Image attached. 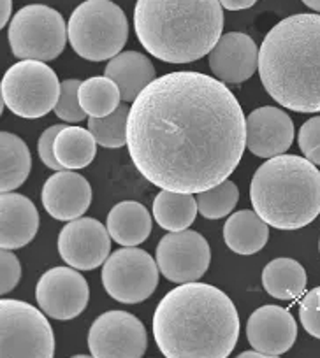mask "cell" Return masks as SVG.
Instances as JSON below:
<instances>
[{
	"instance_id": "obj_1",
	"label": "cell",
	"mask_w": 320,
	"mask_h": 358,
	"mask_svg": "<svg viewBox=\"0 0 320 358\" xmlns=\"http://www.w3.org/2000/svg\"><path fill=\"white\" fill-rule=\"evenodd\" d=\"M127 146L151 185L201 194L236 171L246 148V118L225 83L195 71L151 81L132 102Z\"/></svg>"
},
{
	"instance_id": "obj_2",
	"label": "cell",
	"mask_w": 320,
	"mask_h": 358,
	"mask_svg": "<svg viewBox=\"0 0 320 358\" xmlns=\"http://www.w3.org/2000/svg\"><path fill=\"white\" fill-rule=\"evenodd\" d=\"M153 337L167 358H227L239 337V315L216 287L181 283L160 301Z\"/></svg>"
},
{
	"instance_id": "obj_3",
	"label": "cell",
	"mask_w": 320,
	"mask_h": 358,
	"mask_svg": "<svg viewBox=\"0 0 320 358\" xmlns=\"http://www.w3.org/2000/svg\"><path fill=\"white\" fill-rule=\"evenodd\" d=\"M259 74L270 97L295 113H320V15L278 22L259 50Z\"/></svg>"
},
{
	"instance_id": "obj_4",
	"label": "cell",
	"mask_w": 320,
	"mask_h": 358,
	"mask_svg": "<svg viewBox=\"0 0 320 358\" xmlns=\"http://www.w3.org/2000/svg\"><path fill=\"white\" fill-rule=\"evenodd\" d=\"M134 29L151 57L190 64L211 53L223 36L220 0H137Z\"/></svg>"
},
{
	"instance_id": "obj_5",
	"label": "cell",
	"mask_w": 320,
	"mask_h": 358,
	"mask_svg": "<svg viewBox=\"0 0 320 358\" xmlns=\"http://www.w3.org/2000/svg\"><path fill=\"white\" fill-rule=\"evenodd\" d=\"M250 201L273 229H302L320 215V171L298 155L267 158L253 174Z\"/></svg>"
},
{
	"instance_id": "obj_6",
	"label": "cell",
	"mask_w": 320,
	"mask_h": 358,
	"mask_svg": "<svg viewBox=\"0 0 320 358\" xmlns=\"http://www.w3.org/2000/svg\"><path fill=\"white\" fill-rule=\"evenodd\" d=\"M67 36L72 50L85 60H111L125 46L129 22L111 0H85L69 18Z\"/></svg>"
},
{
	"instance_id": "obj_7",
	"label": "cell",
	"mask_w": 320,
	"mask_h": 358,
	"mask_svg": "<svg viewBox=\"0 0 320 358\" xmlns=\"http://www.w3.org/2000/svg\"><path fill=\"white\" fill-rule=\"evenodd\" d=\"M62 83L46 62L22 60L2 78V102L20 118H43L60 99Z\"/></svg>"
},
{
	"instance_id": "obj_8",
	"label": "cell",
	"mask_w": 320,
	"mask_h": 358,
	"mask_svg": "<svg viewBox=\"0 0 320 358\" xmlns=\"http://www.w3.org/2000/svg\"><path fill=\"white\" fill-rule=\"evenodd\" d=\"M9 46L22 60H55L67 43V25L58 11L44 4L20 9L9 23Z\"/></svg>"
},
{
	"instance_id": "obj_9",
	"label": "cell",
	"mask_w": 320,
	"mask_h": 358,
	"mask_svg": "<svg viewBox=\"0 0 320 358\" xmlns=\"http://www.w3.org/2000/svg\"><path fill=\"white\" fill-rule=\"evenodd\" d=\"M46 315V313H44ZM43 311L15 299H2V358H51L55 355V336Z\"/></svg>"
},
{
	"instance_id": "obj_10",
	"label": "cell",
	"mask_w": 320,
	"mask_h": 358,
	"mask_svg": "<svg viewBox=\"0 0 320 358\" xmlns=\"http://www.w3.org/2000/svg\"><path fill=\"white\" fill-rule=\"evenodd\" d=\"M158 264L150 253L125 246L108 257L102 267V285L108 295L122 304H139L158 287Z\"/></svg>"
},
{
	"instance_id": "obj_11",
	"label": "cell",
	"mask_w": 320,
	"mask_h": 358,
	"mask_svg": "<svg viewBox=\"0 0 320 358\" xmlns=\"http://www.w3.org/2000/svg\"><path fill=\"white\" fill-rule=\"evenodd\" d=\"M146 348V329L127 311L104 313L88 332V350L95 358H141Z\"/></svg>"
},
{
	"instance_id": "obj_12",
	"label": "cell",
	"mask_w": 320,
	"mask_h": 358,
	"mask_svg": "<svg viewBox=\"0 0 320 358\" xmlns=\"http://www.w3.org/2000/svg\"><path fill=\"white\" fill-rule=\"evenodd\" d=\"M211 262V250L204 237L194 230L169 232L157 246V264L164 278L173 283L201 280Z\"/></svg>"
},
{
	"instance_id": "obj_13",
	"label": "cell",
	"mask_w": 320,
	"mask_h": 358,
	"mask_svg": "<svg viewBox=\"0 0 320 358\" xmlns=\"http://www.w3.org/2000/svg\"><path fill=\"white\" fill-rule=\"evenodd\" d=\"M39 308L50 318L69 322L87 309L90 287L74 267H53L41 276L36 287Z\"/></svg>"
},
{
	"instance_id": "obj_14",
	"label": "cell",
	"mask_w": 320,
	"mask_h": 358,
	"mask_svg": "<svg viewBox=\"0 0 320 358\" xmlns=\"http://www.w3.org/2000/svg\"><path fill=\"white\" fill-rule=\"evenodd\" d=\"M111 251L108 227L95 218H78L69 222L58 236V253L62 260L78 271L101 267Z\"/></svg>"
},
{
	"instance_id": "obj_15",
	"label": "cell",
	"mask_w": 320,
	"mask_h": 358,
	"mask_svg": "<svg viewBox=\"0 0 320 358\" xmlns=\"http://www.w3.org/2000/svg\"><path fill=\"white\" fill-rule=\"evenodd\" d=\"M246 337L253 350L263 351L267 358L287 353L298 339V323L291 311L280 306H263L250 315Z\"/></svg>"
},
{
	"instance_id": "obj_16",
	"label": "cell",
	"mask_w": 320,
	"mask_h": 358,
	"mask_svg": "<svg viewBox=\"0 0 320 358\" xmlns=\"http://www.w3.org/2000/svg\"><path fill=\"white\" fill-rule=\"evenodd\" d=\"M209 69L225 85H242L259 69V48L242 32H227L209 53Z\"/></svg>"
},
{
	"instance_id": "obj_17",
	"label": "cell",
	"mask_w": 320,
	"mask_h": 358,
	"mask_svg": "<svg viewBox=\"0 0 320 358\" xmlns=\"http://www.w3.org/2000/svg\"><path fill=\"white\" fill-rule=\"evenodd\" d=\"M41 201L51 218L72 222L87 213L92 204V187L81 174L74 171H57L46 179Z\"/></svg>"
},
{
	"instance_id": "obj_18",
	"label": "cell",
	"mask_w": 320,
	"mask_h": 358,
	"mask_svg": "<svg viewBox=\"0 0 320 358\" xmlns=\"http://www.w3.org/2000/svg\"><path fill=\"white\" fill-rule=\"evenodd\" d=\"M294 141V123L284 109L264 106L246 116V148L260 158L284 155Z\"/></svg>"
},
{
	"instance_id": "obj_19",
	"label": "cell",
	"mask_w": 320,
	"mask_h": 358,
	"mask_svg": "<svg viewBox=\"0 0 320 358\" xmlns=\"http://www.w3.org/2000/svg\"><path fill=\"white\" fill-rule=\"evenodd\" d=\"M2 236L0 246L4 250H20L32 243L39 229V213L29 197L6 192L0 197Z\"/></svg>"
},
{
	"instance_id": "obj_20",
	"label": "cell",
	"mask_w": 320,
	"mask_h": 358,
	"mask_svg": "<svg viewBox=\"0 0 320 358\" xmlns=\"http://www.w3.org/2000/svg\"><path fill=\"white\" fill-rule=\"evenodd\" d=\"M104 74L118 85L123 102H134L139 94L155 81V67L139 51H123L106 65Z\"/></svg>"
},
{
	"instance_id": "obj_21",
	"label": "cell",
	"mask_w": 320,
	"mask_h": 358,
	"mask_svg": "<svg viewBox=\"0 0 320 358\" xmlns=\"http://www.w3.org/2000/svg\"><path fill=\"white\" fill-rule=\"evenodd\" d=\"M270 239V225L256 211L243 209L230 216L223 225V241L237 255H256Z\"/></svg>"
},
{
	"instance_id": "obj_22",
	"label": "cell",
	"mask_w": 320,
	"mask_h": 358,
	"mask_svg": "<svg viewBox=\"0 0 320 358\" xmlns=\"http://www.w3.org/2000/svg\"><path fill=\"white\" fill-rule=\"evenodd\" d=\"M106 227L115 243L122 246H137L151 234V216L143 204L123 201L109 211Z\"/></svg>"
},
{
	"instance_id": "obj_23",
	"label": "cell",
	"mask_w": 320,
	"mask_h": 358,
	"mask_svg": "<svg viewBox=\"0 0 320 358\" xmlns=\"http://www.w3.org/2000/svg\"><path fill=\"white\" fill-rule=\"evenodd\" d=\"M263 287L278 301H294L306 288V271L294 258H274L264 267Z\"/></svg>"
},
{
	"instance_id": "obj_24",
	"label": "cell",
	"mask_w": 320,
	"mask_h": 358,
	"mask_svg": "<svg viewBox=\"0 0 320 358\" xmlns=\"http://www.w3.org/2000/svg\"><path fill=\"white\" fill-rule=\"evenodd\" d=\"M97 141L90 130L83 127H64L55 139V157L62 169L76 171L94 162Z\"/></svg>"
},
{
	"instance_id": "obj_25",
	"label": "cell",
	"mask_w": 320,
	"mask_h": 358,
	"mask_svg": "<svg viewBox=\"0 0 320 358\" xmlns=\"http://www.w3.org/2000/svg\"><path fill=\"white\" fill-rule=\"evenodd\" d=\"M153 218L162 229L169 232H181L194 223L199 213L197 199L192 194H178V192H158L153 201Z\"/></svg>"
},
{
	"instance_id": "obj_26",
	"label": "cell",
	"mask_w": 320,
	"mask_h": 358,
	"mask_svg": "<svg viewBox=\"0 0 320 358\" xmlns=\"http://www.w3.org/2000/svg\"><path fill=\"white\" fill-rule=\"evenodd\" d=\"M0 150H2V194L13 192L27 181L32 169V157L29 146L11 132H2L0 136Z\"/></svg>"
},
{
	"instance_id": "obj_27",
	"label": "cell",
	"mask_w": 320,
	"mask_h": 358,
	"mask_svg": "<svg viewBox=\"0 0 320 358\" xmlns=\"http://www.w3.org/2000/svg\"><path fill=\"white\" fill-rule=\"evenodd\" d=\"M122 94L108 76H94L79 85V104L92 118H104L120 108Z\"/></svg>"
},
{
	"instance_id": "obj_28",
	"label": "cell",
	"mask_w": 320,
	"mask_h": 358,
	"mask_svg": "<svg viewBox=\"0 0 320 358\" xmlns=\"http://www.w3.org/2000/svg\"><path fill=\"white\" fill-rule=\"evenodd\" d=\"M130 109L125 104H120L115 113L104 118L88 120V130L94 134L95 141L101 146L109 150H118L127 146V122H129Z\"/></svg>"
},
{
	"instance_id": "obj_29",
	"label": "cell",
	"mask_w": 320,
	"mask_h": 358,
	"mask_svg": "<svg viewBox=\"0 0 320 358\" xmlns=\"http://www.w3.org/2000/svg\"><path fill=\"white\" fill-rule=\"evenodd\" d=\"M239 201V190L232 181H223L209 190L197 194L199 213L206 220H220L229 215Z\"/></svg>"
},
{
	"instance_id": "obj_30",
	"label": "cell",
	"mask_w": 320,
	"mask_h": 358,
	"mask_svg": "<svg viewBox=\"0 0 320 358\" xmlns=\"http://www.w3.org/2000/svg\"><path fill=\"white\" fill-rule=\"evenodd\" d=\"M79 85H81V81H78V79L62 81L60 99L55 106V115L64 120V122L79 123L87 118V113L79 104Z\"/></svg>"
},
{
	"instance_id": "obj_31",
	"label": "cell",
	"mask_w": 320,
	"mask_h": 358,
	"mask_svg": "<svg viewBox=\"0 0 320 358\" xmlns=\"http://www.w3.org/2000/svg\"><path fill=\"white\" fill-rule=\"evenodd\" d=\"M299 150L301 153L313 162L315 165H320V116L306 120L299 130Z\"/></svg>"
},
{
	"instance_id": "obj_32",
	"label": "cell",
	"mask_w": 320,
	"mask_h": 358,
	"mask_svg": "<svg viewBox=\"0 0 320 358\" xmlns=\"http://www.w3.org/2000/svg\"><path fill=\"white\" fill-rule=\"evenodd\" d=\"M299 320L309 336L320 339V287L305 295L299 306Z\"/></svg>"
},
{
	"instance_id": "obj_33",
	"label": "cell",
	"mask_w": 320,
	"mask_h": 358,
	"mask_svg": "<svg viewBox=\"0 0 320 358\" xmlns=\"http://www.w3.org/2000/svg\"><path fill=\"white\" fill-rule=\"evenodd\" d=\"M0 292L2 295H8L9 292L15 290L16 285L22 280V264L18 257L13 253V250H4L0 253Z\"/></svg>"
},
{
	"instance_id": "obj_34",
	"label": "cell",
	"mask_w": 320,
	"mask_h": 358,
	"mask_svg": "<svg viewBox=\"0 0 320 358\" xmlns=\"http://www.w3.org/2000/svg\"><path fill=\"white\" fill-rule=\"evenodd\" d=\"M65 125H53L50 129L44 130L39 137V143H37V153H39L41 162L46 165L48 169H53V171H60L62 165L58 164L57 157H55V139L60 134V130Z\"/></svg>"
},
{
	"instance_id": "obj_35",
	"label": "cell",
	"mask_w": 320,
	"mask_h": 358,
	"mask_svg": "<svg viewBox=\"0 0 320 358\" xmlns=\"http://www.w3.org/2000/svg\"><path fill=\"white\" fill-rule=\"evenodd\" d=\"M259 0H220L223 9L227 11H243V9H250L256 6Z\"/></svg>"
},
{
	"instance_id": "obj_36",
	"label": "cell",
	"mask_w": 320,
	"mask_h": 358,
	"mask_svg": "<svg viewBox=\"0 0 320 358\" xmlns=\"http://www.w3.org/2000/svg\"><path fill=\"white\" fill-rule=\"evenodd\" d=\"M13 15V0H0V29H4L11 23Z\"/></svg>"
},
{
	"instance_id": "obj_37",
	"label": "cell",
	"mask_w": 320,
	"mask_h": 358,
	"mask_svg": "<svg viewBox=\"0 0 320 358\" xmlns=\"http://www.w3.org/2000/svg\"><path fill=\"white\" fill-rule=\"evenodd\" d=\"M239 358H267V357L263 353V351L252 350V351H243V353L239 355Z\"/></svg>"
},
{
	"instance_id": "obj_38",
	"label": "cell",
	"mask_w": 320,
	"mask_h": 358,
	"mask_svg": "<svg viewBox=\"0 0 320 358\" xmlns=\"http://www.w3.org/2000/svg\"><path fill=\"white\" fill-rule=\"evenodd\" d=\"M302 4L312 9V11L320 13V0H302Z\"/></svg>"
},
{
	"instance_id": "obj_39",
	"label": "cell",
	"mask_w": 320,
	"mask_h": 358,
	"mask_svg": "<svg viewBox=\"0 0 320 358\" xmlns=\"http://www.w3.org/2000/svg\"><path fill=\"white\" fill-rule=\"evenodd\" d=\"M319 250H320V243H319Z\"/></svg>"
}]
</instances>
